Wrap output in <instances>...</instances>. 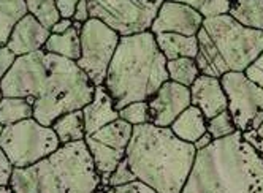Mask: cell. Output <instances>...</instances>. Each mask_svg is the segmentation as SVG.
<instances>
[{
  "label": "cell",
  "mask_w": 263,
  "mask_h": 193,
  "mask_svg": "<svg viewBox=\"0 0 263 193\" xmlns=\"http://www.w3.org/2000/svg\"><path fill=\"white\" fill-rule=\"evenodd\" d=\"M214 141V138L211 137V134L206 131L204 134H201V137L194 143V146H195V149L197 150H201V149H204V147H208V146H211V143Z\"/></svg>",
  "instance_id": "8d00e7d4"
},
{
  "label": "cell",
  "mask_w": 263,
  "mask_h": 193,
  "mask_svg": "<svg viewBox=\"0 0 263 193\" xmlns=\"http://www.w3.org/2000/svg\"><path fill=\"white\" fill-rule=\"evenodd\" d=\"M61 141L52 127L42 125L33 118L5 125L0 147L14 168H27L49 157L61 147Z\"/></svg>",
  "instance_id": "52a82bcc"
},
{
  "label": "cell",
  "mask_w": 263,
  "mask_h": 193,
  "mask_svg": "<svg viewBox=\"0 0 263 193\" xmlns=\"http://www.w3.org/2000/svg\"><path fill=\"white\" fill-rule=\"evenodd\" d=\"M165 0H87L89 14L121 36L151 30Z\"/></svg>",
  "instance_id": "ba28073f"
},
{
  "label": "cell",
  "mask_w": 263,
  "mask_h": 193,
  "mask_svg": "<svg viewBox=\"0 0 263 193\" xmlns=\"http://www.w3.org/2000/svg\"><path fill=\"white\" fill-rule=\"evenodd\" d=\"M242 138L246 140L258 153L263 156V138L258 134L257 130H248V131H242Z\"/></svg>",
  "instance_id": "d6a6232c"
},
{
  "label": "cell",
  "mask_w": 263,
  "mask_h": 193,
  "mask_svg": "<svg viewBox=\"0 0 263 193\" xmlns=\"http://www.w3.org/2000/svg\"><path fill=\"white\" fill-rule=\"evenodd\" d=\"M26 5L27 11L49 30L61 19L55 0H26Z\"/></svg>",
  "instance_id": "cb8c5ba5"
},
{
  "label": "cell",
  "mask_w": 263,
  "mask_h": 193,
  "mask_svg": "<svg viewBox=\"0 0 263 193\" xmlns=\"http://www.w3.org/2000/svg\"><path fill=\"white\" fill-rule=\"evenodd\" d=\"M4 128H5V127H4L2 124H0V137H2V133H4Z\"/></svg>",
  "instance_id": "60d3db41"
},
{
  "label": "cell",
  "mask_w": 263,
  "mask_h": 193,
  "mask_svg": "<svg viewBox=\"0 0 263 193\" xmlns=\"http://www.w3.org/2000/svg\"><path fill=\"white\" fill-rule=\"evenodd\" d=\"M170 128L179 140L194 144L201 134L208 131V119L197 106L191 105L178 115Z\"/></svg>",
  "instance_id": "2e32d148"
},
{
  "label": "cell",
  "mask_w": 263,
  "mask_h": 193,
  "mask_svg": "<svg viewBox=\"0 0 263 193\" xmlns=\"http://www.w3.org/2000/svg\"><path fill=\"white\" fill-rule=\"evenodd\" d=\"M81 57L77 65L89 76L93 86H102L121 35L99 19L90 17L81 27Z\"/></svg>",
  "instance_id": "9c48e42d"
},
{
  "label": "cell",
  "mask_w": 263,
  "mask_h": 193,
  "mask_svg": "<svg viewBox=\"0 0 263 193\" xmlns=\"http://www.w3.org/2000/svg\"><path fill=\"white\" fill-rule=\"evenodd\" d=\"M51 127L55 131V134H58L61 144L77 143L86 138L83 109H77V111H71V112L61 115V118L54 121Z\"/></svg>",
  "instance_id": "d6986e66"
},
{
  "label": "cell",
  "mask_w": 263,
  "mask_h": 193,
  "mask_svg": "<svg viewBox=\"0 0 263 193\" xmlns=\"http://www.w3.org/2000/svg\"><path fill=\"white\" fill-rule=\"evenodd\" d=\"M0 89L4 96L27 99L33 119L48 127L67 112L83 109L96 92V86L77 62L43 49L17 57L0 80Z\"/></svg>",
  "instance_id": "6da1fadb"
},
{
  "label": "cell",
  "mask_w": 263,
  "mask_h": 193,
  "mask_svg": "<svg viewBox=\"0 0 263 193\" xmlns=\"http://www.w3.org/2000/svg\"><path fill=\"white\" fill-rule=\"evenodd\" d=\"M244 74L249 81H252L254 84H257L258 87L263 89V70L257 68L254 64H251L246 70H244Z\"/></svg>",
  "instance_id": "e575fe53"
},
{
  "label": "cell",
  "mask_w": 263,
  "mask_h": 193,
  "mask_svg": "<svg viewBox=\"0 0 263 193\" xmlns=\"http://www.w3.org/2000/svg\"><path fill=\"white\" fill-rule=\"evenodd\" d=\"M166 71L170 81L191 87L194 81L200 76V70L197 67L195 59L191 57H179L175 61H166Z\"/></svg>",
  "instance_id": "603a6c76"
},
{
  "label": "cell",
  "mask_w": 263,
  "mask_h": 193,
  "mask_svg": "<svg viewBox=\"0 0 263 193\" xmlns=\"http://www.w3.org/2000/svg\"><path fill=\"white\" fill-rule=\"evenodd\" d=\"M71 27H73V19H70V17H61L59 21L51 27V33H65Z\"/></svg>",
  "instance_id": "d590c367"
},
{
  "label": "cell",
  "mask_w": 263,
  "mask_h": 193,
  "mask_svg": "<svg viewBox=\"0 0 263 193\" xmlns=\"http://www.w3.org/2000/svg\"><path fill=\"white\" fill-rule=\"evenodd\" d=\"M78 2H80V0H55V4H58V8H59V13H61V17H70L71 19Z\"/></svg>",
  "instance_id": "836d02e7"
},
{
  "label": "cell",
  "mask_w": 263,
  "mask_h": 193,
  "mask_svg": "<svg viewBox=\"0 0 263 193\" xmlns=\"http://www.w3.org/2000/svg\"><path fill=\"white\" fill-rule=\"evenodd\" d=\"M254 65H255L257 68L263 70V51L260 52V55H258V57H257V59L254 61Z\"/></svg>",
  "instance_id": "74e56055"
},
{
  "label": "cell",
  "mask_w": 263,
  "mask_h": 193,
  "mask_svg": "<svg viewBox=\"0 0 263 193\" xmlns=\"http://www.w3.org/2000/svg\"><path fill=\"white\" fill-rule=\"evenodd\" d=\"M13 193H97L102 178L86 141L62 144L49 157L27 168H14Z\"/></svg>",
  "instance_id": "5b68a950"
},
{
  "label": "cell",
  "mask_w": 263,
  "mask_h": 193,
  "mask_svg": "<svg viewBox=\"0 0 263 193\" xmlns=\"http://www.w3.org/2000/svg\"><path fill=\"white\" fill-rule=\"evenodd\" d=\"M191 89V102L197 106L206 119H213L229 108V100L220 84V78L200 74L194 81Z\"/></svg>",
  "instance_id": "4fadbf2b"
},
{
  "label": "cell",
  "mask_w": 263,
  "mask_h": 193,
  "mask_svg": "<svg viewBox=\"0 0 263 193\" xmlns=\"http://www.w3.org/2000/svg\"><path fill=\"white\" fill-rule=\"evenodd\" d=\"M13 171H14L13 163L7 157V153L4 152V149L0 147V185H10Z\"/></svg>",
  "instance_id": "4dcf8cb0"
},
{
  "label": "cell",
  "mask_w": 263,
  "mask_h": 193,
  "mask_svg": "<svg viewBox=\"0 0 263 193\" xmlns=\"http://www.w3.org/2000/svg\"><path fill=\"white\" fill-rule=\"evenodd\" d=\"M173 2L191 5L192 8L198 10L204 17L229 13L232 5V0H173Z\"/></svg>",
  "instance_id": "484cf974"
},
{
  "label": "cell",
  "mask_w": 263,
  "mask_h": 193,
  "mask_svg": "<svg viewBox=\"0 0 263 193\" xmlns=\"http://www.w3.org/2000/svg\"><path fill=\"white\" fill-rule=\"evenodd\" d=\"M119 119L128 122L130 125H143L151 122L147 102H134L119 109Z\"/></svg>",
  "instance_id": "d4e9b609"
},
{
  "label": "cell",
  "mask_w": 263,
  "mask_h": 193,
  "mask_svg": "<svg viewBox=\"0 0 263 193\" xmlns=\"http://www.w3.org/2000/svg\"><path fill=\"white\" fill-rule=\"evenodd\" d=\"M73 23H80V24H84L86 21L90 19V14H89V7H87V0H80L77 8H74V13H73Z\"/></svg>",
  "instance_id": "1f68e13d"
},
{
  "label": "cell",
  "mask_w": 263,
  "mask_h": 193,
  "mask_svg": "<svg viewBox=\"0 0 263 193\" xmlns=\"http://www.w3.org/2000/svg\"><path fill=\"white\" fill-rule=\"evenodd\" d=\"M170 80L166 59L151 30L121 36L103 86L119 111L134 102H147Z\"/></svg>",
  "instance_id": "277c9868"
},
{
  "label": "cell",
  "mask_w": 263,
  "mask_h": 193,
  "mask_svg": "<svg viewBox=\"0 0 263 193\" xmlns=\"http://www.w3.org/2000/svg\"><path fill=\"white\" fill-rule=\"evenodd\" d=\"M203 29L214 43L225 71H244L263 51V30L244 27L229 14L204 17Z\"/></svg>",
  "instance_id": "8992f818"
},
{
  "label": "cell",
  "mask_w": 263,
  "mask_h": 193,
  "mask_svg": "<svg viewBox=\"0 0 263 193\" xmlns=\"http://www.w3.org/2000/svg\"><path fill=\"white\" fill-rule=\"evenodd\" d=\"M229 100V112L238 131L258 130L263 122V89L246 78L244 71H229L220 76Z\"/></svg>",
  "instance_id": "30bf717a"
},
{
  "label": "cell",
  "mask_w": 263,
  "mask_h": 193,
  "mask_svg": "<svg viewBox=\"0 0 263 193\" xmlns=\"http://www.w3.org/2000/svg\"><path fill=\"white\" fill-rule=\"evenodd\" d=\"M204 16L181 2L165 0L157 11V16L151 26V32L157 33H181L187 36H195L203 27Z\"/></svg>",
  "instance_id": "7c38bea8"
},
{
  "label": "cell",
  "mask_w": 263,
  "mask_h": 193,
  "mask_svg": "<svg viewBox=\"0 0 263 193\" xmlns=\"http://www.w3.org/2000/svg\"><path fill=\"white\" fill-rule=\"evenodd\" d=\"M81 27L83 24L73 23V27L65 33H51L43 51L77 62L81 57Z\"/></svg>",
  "instance_id": "e0dca14e"
},
{
  "label": "cell",
  "mask_w": 263,
  "mask_h": 193,
  "mask_svg": "<svg viewBox=\"0 0 263 193\" xmlns=\"http://www.w3.org/2000/svg\"><path fill=\"white\" fill-rule=\"evenodd\" d=\"M51 35V30L46 29L39 19L27 13L13 29L7 46L17 55H26L30 52L42 51Z\"/></svg>",
  "instance_id": "5bb4252c"
},
{
  "label": "cell",
  "mask_w": 263,
  "mask_h": 193,
  "mask_svg": "<svg viewBox=\"0 0 263 193\" xmlns=\"http://www.w3.org/2000/svg\"><path fill=\"white\" fill-rule=\"evenodd\" d=\"M27 13L26 0H0V46H7L13 29Z\"/></svg>",
  "instance_id": "44dd1931"
},
{
  "label": "cell",
  "mask_w": 263,
  "mask_h": 193,
  "mask_svg": "<svg viewBox=\"0 0 263 193\" xmlns=\"http://www.w3.org/2000/svg\"><path fill=\"white\" fill-rule=\"evenodd\" d=\"M235 131H238V130L233 124V119H232L229 109H225L220 114L214 115L213 119H208V133L214 140L227 138Z\"/></svg>",
  "instance_id": "4316f807"
},
{
  "label": "cell",
  "mask_w": 263,
  "mask_h": 193,
  "mask_svg": "<svg viewBox=\"0 0 263 193\" xmlns=\"http://www.w3.org/2000/svg\"><path fill=\"white\" fill-rule=\"evenodd\" d=\"M181 193H263V156L241 131L197 150Z\"/></svg>",
  "instance_id": "7a4b0ae2"
},
{
  "label": "cell",
  "mask_w": 263,
  "mask_h": 193,
  "mask_svg": "<svg viewBox=\"0 0 263 193\" xmlns=\"http://www.w3.org/2000/svg\"><path fill=\"white\" fill-rule=\"evenodd\" d=\"M132 181H137V178H135L134 172H132V169H130L127 160L124 159V160L118 165V168H116L115 171H112V175L109 176L106 185H109V187H116V185H124V184L132 182Z\"/></svg>",
  "instance_id": "f1b7e54d"
},
{
  "label": "cell",
  "mask_w": 263,
  "mask_h": 193,
  "mask_svg": "<svg viewBox=\"0 0 263 193\" xmlns=\"http://www.w3.org/2000/svg\"><path fill=\"white\" fill-rule=\"evenodd\" d=\"M2 96H4V95H2V89H0V100H2Z\"/></svg>",
  "instance_id": "b9f144b4"
},
{
  "label": "cell",
  "mask_w": 263,
  "mask_h": 193,
  "mask_svg": "<svg viewBox=\"0 0 263 193\" xmlns=\"http://www.w3.org/2000/svg\"><path fill=\"white\" fill-rule=\"evenodd\" d=\"M83 118L86 127V137L111 124L112 121L119 119V111L115 108V102H112L109 92L103 84L96 86L92 102L83 108Z\"/></svg>",
  "instance_id": "9a60e30c"
},
{
  "label": "cell",
  "mask_w": 263,
  "mask_h": 193,
  "mask_svg": "<svg viewBox=\"0 0 263 193\" xmlns=\"http://www.w3.org/2000/svg\"><path fill=\"white\" fill-rule=\"evenodd\" d=\"M105 193H157L153 187L146 185L141 181H132L124 185H116V187H109V185H102Z\"/></svg>",
  "instance_id": "83f0119b"
},
{
  "label": "cell",
  "mask_w": 263,
  "mask_h": 193,
  "mask_svg": "<svg viewBox=\"0 0 263 193\" xmlns=\"http://www.w3.org/2000/svg\"><path fill=\"white\" fill-rule=\"evenodd\" d=\"M257 131H258V134H260V137L263 138V122H261V125L258 127V130H257Z\"/></svg>",
  "instance_id": "ab89813d"
},
{
  "label": "cell",
  "mask_w": 263,
  "mask_h": 193,
  "mask_svg": "<svg viewBox=\"0 0 263 193\" xmlns=\"http://www.w3.org/2000/svg\"><path fill=\"white\" fill-rule=\"evenodd\" d=\"M156 42L166 61H175L179 59V57L195 59V55L198 52L197 35L187 36L181 33H157Z\"/></svg>",
  "instance_id": "ac0fdd59"
},
{
  "label": "cell",
  "mask_w": 263,
  "mask_h": 193,
  "mask_svg": "<svg viewBox=\"0 0 263 193\" xmlns=\"http://www.w3.org/2000/svg\"><path fill=\"white\" fill-rule=\"evenodd\" d=\"M16 59H17V55L8 46H0V80L11 70Z\"/></svg>",
  "instance_id": "f546056e"
},
{
  "label": "cell",
  "mask_w": 263,
  "mask_h": 193,
  "mask_svg": "<svg viewBox=\"0 0 263 193\" xmlns=\"http://www.w3.org/2000/svg\"><path fill=\"white\" fill-rule=\"evenodd\" d=\"M33 118V108L27 99L2 96L0 100V124L4 127Z\"/></svg>",
  "instance_id": "7402d4cb"
},
{
  "label": "cell",
  "mask_w": 263,
  "mask_h": 193,
  "mask_svg": "<svg viewBox=\"0 0 263 193\" xmlns=\"http://www.w3.org/2000/svg\"><path fill=\"white\" fill-rule=\"evenodd\" d=\"M197 157L194 144L179 140L170 127L135 125L125 160L135 178L157 193H181Z\"/></svg>",
  "instance_id": "3957f363"
},
{
  "label": "cell",
  "mask_w": 263,
  "mask_h": 193,
  "mask_svg": "<svg viewBox=\"0 0 263 193\" xmlns=\"http://www.w3.org/2000/svg\"><path fill=\"white\" fill-rule=\"evenodd\" d=\"M229 14L244 27L263 30V0H232Z\"/></svg>",
  "instance_id": "ffe728a7"
},
{
  "label": "cell",
  "mask_w": 263,
  "mask_h": 193,
  "mask_svg": "<svg viewBox=\"0 0 263 193\" xmlns=\"http://www.w3.org/2000/svg\"><path fill=\"white\" fill-rule=\"evenodd\" d=\"M191 105V89L168 80L147 100L151 124L157 127H170L178 115Z\"/></svg>",
  "instance_id": "8fae6325"
},
{
  "label": "cell",
  "mask_w": 263,
  "mask_h": 193,
  "mask_svg": "<svg viewBox=\"0 0 263 193\" xmlns=\"http://www.w3.org/2000/svg\"><path fill=\"white\" fill-rule=\"evenodd\" d=\"M0 193H13L11 185H0Z\"/></svg>",
  "instance_id": "f35d334b"
}]
</instances>
